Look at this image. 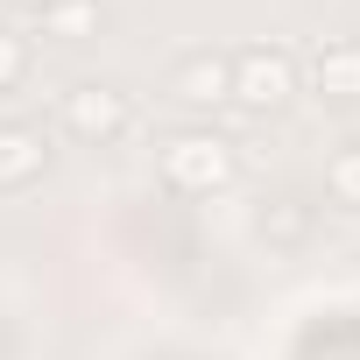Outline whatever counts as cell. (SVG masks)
I'll return each mask as SVG.
<instances>
[{"label":"cell","mask_w":360,"mask_h":360,"mask_svg":"<svg viewBox=\"0 0 360 360\" xmlns=\"http://www.w3.org/2000/svg\"><path fill=\"white\" fill-rule=\"evenodd\" d=\"M233 169H240V155H233V141L212 134V127H184V134L162 141V184L184 191V198H212V191H226Z\"/></svg>","instance_id":"1"},{"label":"cell","mask_w":360,"mask_h":360,"mask_svg":"<svg viewBox=\"0 0 360 360\" xmlns=\"http://www.w3.org/2000/svg\"><path fill=\"white\" fill-rule=\"evenodd\" d=\"M226 64H233V99H240V106H255V113L290 106V92H297V64H290V50L255 43V50H240V57H226Z\"/></svg>","instance_id":"2"},{"label":"cell","mask_w":360,"mask_h":360,"mask_svg":"<svg viewBox=\"0 0 360 360\" xmlns=\"http://www.w3.org/2000/svg\"><path fill=\"white\" fill-rule=\"evenodd\" d=\"M50 169V141L29 120H0V191H29Z\"/></svg>","instance_id":"4"},{"label":"cell","mask_w":360,"mask_h":360,"mask_svg":"<svg viewBox=\"0 0 360 360\" xmlns=\"http://www.w3.org/2000/svg\"><path fill=\"white\" fill-rule=\"evenodd\" d=\"M311 85H318L325 99H360V43H353V36L318 43V57H311Z\"/></svg>","instance_id":"6"},{"label":"cell","mask_w":360,"mask_h":360,"mask_svg":"<svg viewBox=\"0 0 360 360\" xmlns=\"http://www.w3.org/2000/svg\"><path fill=\"white\" fill-rule=\"evenodd\" d=\"M169 92L176 99H184V106H226L233 99V64L226 57H184V64H176V78H169Z\"/></svg>","instance_id":"5"},{"label":"cell","mask_w":360,"mask_h":360,"mask_svg":"<svg viewBox=\"0 0 360 360\" xmlns=\"http://www.w3.org/2000/svg\"><path fill=\"white\" fill-rule=\"evenodd\" d=\"M332 198L339 205H360V148H339L332 155Z\"/></svg>","instance_id":"8"},{"label":"cell","mask_w":360,"mask_h":360,"mask_svg":"<svg viewBox=\"0 0 360 360\" xmlns=\"http://www.w3.org/2000/svg\"><path fill=\"white\" fill-rule=\"evenodd\" d=\"M50 36H92L99 29V0H57V8L43 15Z\"/></svg>","instance_id":"7"},{"label":"cell","mask_w":360,"mask_h":360,"mask_svg":"<svg viewBox=\"0 0 360 360\" xmlns=\"http://www.w3.org/2000/svg\"><path fill=\"white\" fill-rule=\"evenodd\" d=\"M22 71H29L22 36H8V29H0V92H15V85H22Z\"/></svg>","instance_id":"9"},{"label":"cell","mask_w":360,"mask_h":360,"mask_svg":"<svg viewBox=\"0 0 360 360\" xmlns=\"http://www.w3.org/2000/svg\"><path fill=\"white\" fill-rule=\"evenodd\" d=\"M64 127H71L78 141L106 148V141H120V134L134 127V106H127V92H113V85H71V92H64Z\"/></svg>","instance_id":"3"},{"label":"cell","mask_w":360,"mask_h":360,"mask_svg":"<svg viewBox=\"0 0 360 360\" xmlns=\"http://www.w3.org/2000/svg\"><path fill=\"white\" fill-rule=\"evenodd\" d=\"M15 8H29V15H50V8H57V0H15Z\"/></svg>","instance_id":"10"}]
</instances>
